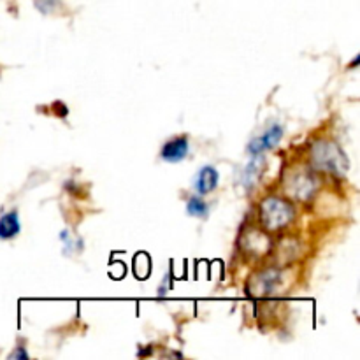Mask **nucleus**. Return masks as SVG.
Instances as JSON below:
<instances>
[{"label":"nucleus","instance_id":"nucleus-1","mask_svg":"<svg viewBox=\"0 0 360 360\" xmlns=\"http://www.w3.org/2000/svg\"><path fill=\"white\" fill-rule=\"evenodd\" d=\"M311 162L316 169L326 172L341 174L348 169L347 155L341 151L338 144L330 141H319L311 150Z\"/></svg>","mask_w":360,"mask_h":360},{"label":"nucleus","instance_id":"nucleus-2","mask_svg":"<svg viewBox=\"0 0 360 360\" xmlns=\"http://www.w3.org/2000/svg\"><path fill=\"white\" fill-rule=\"evenodd\" d=\"M294 220V210L280 197H267L260 204V221L267 231H281Z\"/></svg>","mask_w":360,"mask_h":360},{"label":"nucleus","instance_id":"nucleus-3","mask_svg":"<svg viewBox=\"0 0 360 360\" xmlns=\"http://www.w3.org/2000/svg\"><path fill=\"white\" fill-rule=\"evenodd\" d=\"M285 276L280 269L276 267H269V269L262 271V273L255 274L252 280L246 285V292L252 297H269V295L278 294L283 288Z\"/></svg>","mask_w":360,"mask_h":360},{"label":"nucleus","instance_id":"nucleus-4","mask_svg":"<svg viewBox=\"0 0 360 360\" xmlns=\"http://www.w3.org/2000/svg\"><path fill=\"white\" fill-rule=\"evenodd\" d=\"M316 179L313 178V174L306 171H295L292 172L290 178L285 183V188H287L288 195H292L297 200H308L315 195L316 192Z\"/></svg>","mask_w":360,"mask_h":360},{"label":"nucleus","instance_id":"nucleus-5","mask_svg":"<svg viewBox=\"0 0 360 360\" xmlns=\"http://www.w3.org/2000/svg\"><path fill=\"white\" fill-rule=\"evenodd\" d=\"M281 137H283V127H281L280 123H274V125H271L269 129L262 134V136H259V137H255V139L250 141L248 151L252 155H262L264 151L278 146L281 141Z\"/></svg>","mask_w":360,"mask_h":360},{"label":"nucleus","instance_id":"nucleus-6","mask_svg":"<svg viewBox=\"0 0 360 360\" xmlns=\"http://www.w3.org/2000/svg\"><path fill=\"white\" fill-rule=\"evenodd\" d=\"M190 144L188 139L185 136H178L169 139L167 143L162 146L160 157L164 158L165 162H171V164H178V162L185 160L186 155H188Z\"/></svg>","mask_w":360,"mask_h":360},{"label":"nucleus","instance_id":"nucleus-7","mask_svg":"<svg viewBox=\"0 0 360 360\" xmlns=\"http://www.w3.org/2000/svg\"><path fill=\"white\" fill-rule=\"evenodd\" d=\"M241 246L250 255H264L271 248V239L264 232L252 229V231L241 236Z\"/></svg>","mask_w":360,"mask_h":360},{"label":"nucleus","instance_id":"nucleus-8","mask_svg":"<svg viewBox=\"0 0 360 360\" xmlns=\"http://www.w3.org/2000/svg\"><path fill=\"white\" fill-rule=\"evenodd\" d=\"M264 169H266V160H264L262 155H253L252 160L245 165V169L241 172L243 186L246 190H252L260 181V178H262Z\"/></svg>","mask_w":360,"mask_h":360},{"label":"nucleus","instance_id":"nucleus-9","mask_svg":"<svg viewBox=\"0 0 360 360\" xmlns=\"http://www.w3.org/2000/svg\"><path fill=\"white\" fill-rule=\"evenodd\" d=\"M218 183H220V174H218L217 169L213 165H206V167H202L197 172L193 186H195V190L200 195H207L213 190H217Z\"/></svg>","mask_w":360,"mask_h":360},{"label":"nucleus","instance_id":"nucleus-10","mask_svg":"<svg viewBox=\"0 0 360 360\" xmlns=\"http://www.w3.org/2000/svg\"><path fill=\"white\" fill-rule=\"evenodd\" d=\"M21 225L18 211H9V213L0 217V239H13L20 234Z\"/></svg>","mask_w":360,"mask_h":360},{"label":"nucleus","instance_id":"nucleus-11","mask_svg":"<svg viewBox=\"0 0 360 360\" xmlns=\"http://www.w3.org/2000/svg\"><path fill=\"white\" fill-rule=\"evenodd\" d=\"M207 211H210V206H207V202H204L200 197H190L188 202H186V213H188L190 217L204 218L207 217Z\"/></svg>","mask_w":360,"mask_h":360},{"label":"nucleus","instance_id":"nucleus-12","mask_svg":"<svg viewBox=\"0 0 360 360\" xmlns=\"http://www.w3.org/2000/svg\"><path fill=\"white\" fill-rule=\"evenodd\" d=\"M134 271H136V274H137V278H139V280H144V278L150 274L151 264H150V259H148L144 253L137 255V259L134 260Z\"/></svg>","mask_w":360,"mask_h":360},{"label":"nucleus","instance_id":"nucleus-13","mask_svg":"<svg viewBox=\"0 0 360 360\" xmlns=\"http://www.w3.org/2000/svg\"><path fill=\"white\" fill-rule=\"evenodd\" d=\"M60 4V0H35V6L42 13H51L56 6Z\"/></svg>","mask_w":360,"mask_h":360},{"label":"nucleus","instance_id":"nucleus-14","mask_svg":"<svg viewBox=\"0 0 360 360\" xmlns=\"http://www.w3.org/2000/svg\"><path fill=\"white\" fill-rule=\"evenodd\" d=\"M9 357L11 359H28V354H27V352H25V348L20 347L16 352H13V354H11Z\"/></svg>","mask_w":360,"mask_h":360}]
</instances>
